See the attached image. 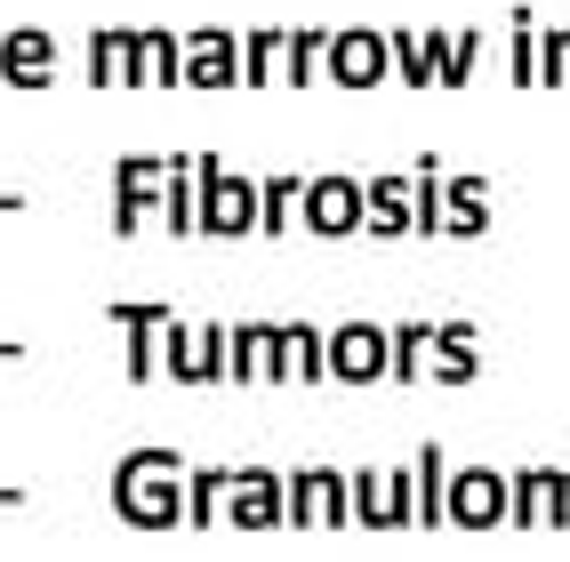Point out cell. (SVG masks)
Listing matches in <instances>:
<instances>
[{
	"label": "cell",
	"mask_w": 570,
	"mask_h": 562,
	"mask_svg": "<svg viewBox=\"0 0 570 562\" xmlns=\"http://www.w3.org/2000/svg\"><path fill=\"white\" fill-rule=\"evenodd\" d=\"M41 57H49V41H41V32H17V41H9V65L24 72V81L41 72Z\"/></svg>",
	"instance_id": "1"
},
{
	"label": "cell",
	"mask_w": 570,
	"mask_h": 562,
	"mask_svg": "<svg viewBox=\"0 0 570 562\" xmlns=\"http://www.w3.org/2000/svg\"><path fill=\"white\" fill-rule=\"evenodd\" d=\"M490 491H499L490 474H466V482H459V506H466V514H490Z\"/></svg>",
	"instance_id": "2"
}]
</instances>
